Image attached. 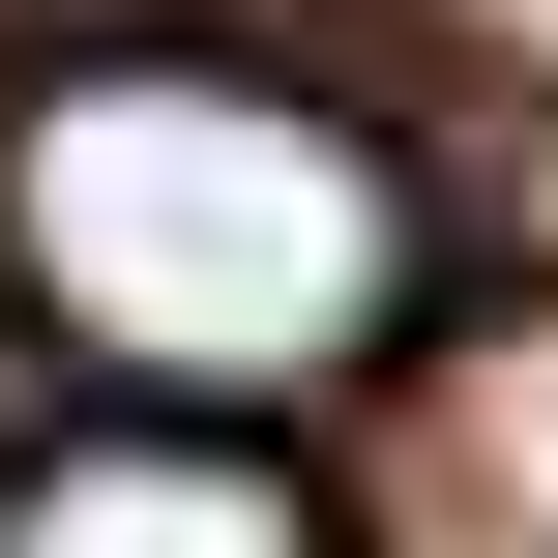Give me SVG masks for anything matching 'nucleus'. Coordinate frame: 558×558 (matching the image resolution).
<instances>
[{"instance_id": "1", "label": "nucleus", "mask_w": 558, "mask_h": 558, "mask_svg": "<svg viewBox=\"0 0 558 558\" xmlns=\"http://www.w3.org/2000/svg\"><path fill=\"white\" fill-rule=\"evenodd\" d=\"M0 265L88 383L147 412H265L324 353L412 324V177L294 88V59H59L0 118Z\"/></svg>"}, {"instance_id": "2", "label": "nucleus", "mask_w": 558, "mask_h": 558, "mask_svg": "<svg viewBox=\"0 0 558 558\" xmlns=\"http://www.w3.org/2000/svg\"><path fill=\"white\" fill-rule=\"evenodd\" d=\"M0 558H324V500L235 441V412H88V441H0Z\"/></svg>"}]
</instances>
